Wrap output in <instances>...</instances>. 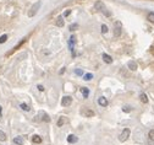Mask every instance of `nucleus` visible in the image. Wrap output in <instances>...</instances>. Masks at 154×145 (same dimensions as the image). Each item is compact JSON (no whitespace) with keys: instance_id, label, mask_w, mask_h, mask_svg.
<instances>
[{"instance_id":"obj_25","label":"nucleus","mask_w":154,"mask_h":145,"mask_svg":"<svg viewBox=\"0 0 154 145\" xmlns=\"http://www.w3.org/2000/svg\"><path fill=\"white\" fill-rule=\"evenodd\" d=\"M75 74H76V75H80V76H81V75H83V71H82L81 69H76V70H75Z\"/></svg>"},{"instance_id":"obj_9","label":"nucleus","mask_w":154,"mask_h":145,"mask_svg":"<svg viewBox=\"0 0 154 145\" xmlns=\"http://www.w3.org/2000/svg\"><path fill=\"white\" fill-rule=\"evenodd\" d=\"M103 60H104L105 63H108V64H111V63H113V58H111L109 54H105V53L103 54Z\"/></svg>"},{"instance_id":"obj_4","label":"nucleus","mask_w":154,"mask_h":145,"mask_svg":"<svg viewBox=\"0 0 154 145\" xmlns=\"http://www.w3.org/2000/svg\"><path fill=\"white\" fill-rule=\"evenodd\" d=\"M128 136H130V129H128V128H126V129H124V130H122V133L120 134V136H119V138H120V141H125Z\"/></svg>"},{"instance_id":"obj_14","label":"nucleus","mask_w":154,"mask_h":145,"mask_svg":"<svg viewBox=\"0 0 154 145\" xmlns=\"http://www.w3.org/2000/svg\"><path fill=\"white\" fill-rule=\"evenodd\" d=\"M32 141L34 143V144H40L42 143V138L39 136V135H33V138H32Z\"/></svg>"},{"instance_id":"obj_8","label":"nucleus","mask_w":154,"mask_h":145,"mask_svg":"<svg viewBox=\"0 0 154 145\" xmlns=\"http://www.w3.org/2000/svg\"><path fill=\"white\" fill-rule=\"evenodd\" d=\"M127 66H128L130 70H133V71L137 69V64H136V61H133V60H130V61L127 63Z\"/></svg>"},{"instance_id":"obj_3","label":"nucleus","mask_w":154,"mask_h":145,"mask_svg":"<svg viewBox=\"0 0 154 145\" xmlns=\"http://www.w3.org/2000/svg\"><path fill=\"white\" fill-rule=\"evenodd\" d=\"M121 30H122V25H121L120 21H117L115 24V27H114V35H115V37H119L121 35Z\"/></svg>"},{"instance_id":"obj_27","label":"nucleus","mask_w":154,"mask_h":145,"mask_svg":"<svg viewBox=\"0 0 154 145\" xmlns=\"http://www.w3.org/2000/svg\"><path fill=\"white\" fill-rule=\"evenodd\" d=\"M149 138H150V140H154V129L149 132Z\"/></svg>"},{"instance_id":"obj_23","label":"nucleus","mask_w":154,"mask_h":145,"mask_svg":"<svg viewBox=\"0 0 154 145\" xmlns=\"http://www.w3.org/2000/svg\"><path fill=\"white\" fill-rule=\"evenodd\" d=\"M64 122H65V117H60V119L58 121V127H61L64 124Z\"/></svg>"},{"instance_id":"obj_24","label":"nucleus","mask_w":154,"mask_h":145,"mask_svg":"<svg viewBox=\"0 0 154 145\" xmlns=\"http://www.w3.org/2000/svg\"><path fill=\"white\" fill-rule=\"evenodd\" d=\"M76 28H77V24H72V25H70V27H68L70 31H76Z\"/></svg>"},{"instance_id":"obj_6","label":"nucleus","mask_w":154,"mask_h":145,"mask_svg":"<svg viewBox=\"0 0 154 145\" xmlns=\"http://www.w3.org/2000/svg\"><path fill=\"white\" fill-rule=\"evenodd\" d=\"M98 103H99L102 107H106V106H108V100H106L105 97H103V96H102V97H99V98H98Z\"/></svg>"},{"instance_id":"obj_29","label":"nucleus","mask_w":154,"mask_h":145,"mask_svg":"<svg viewBox=\"0 0 154 145\" xmlns=\"http://www.w3.org/2000/svg\"><path fill=\"white\" fill-rule=\"evenodd\" d=\"M38 90L39 91H44V86L43 85H38Z\"/></svg>"},{"instance_id":"obj_19","label":"nucleus","mask_w":154,"mask_h":145,"mask_svg":"<svg viewBox=\"0 0 154 145\" xmlns=\"http://www.w3.org/2000/svg\"><path fill=\"white\" fill-rule=\"evenodd\" d=\"M139 98H141V101H142V102H144V103H147V102H148V98H147V96H145L144 94H141V95H139Z\"/></svg>"},{"instance_id":"obj_20","label":"nucleus","mask_w":154,"mask_h":145,"mask_svg":"<svg viewBox=\"0 0 154 145\" xmlns=\"http://www.w3.org/2000/svg\"><path fill=\"white\" fill-rule=\"evenodd\" d=\"M6 39H8V35H3L1 37H0V44H1V43H5Z\"/></svg>"},{"instance_id":"obj_15","label":"nucleus","mask_w":154,"mask_h":145,"mask_svg":"<svg viewBox=\"0 0 154 145\" xmlns=\"http://www.w3.org/2000/svg\"><path fill=\"white\" fill-rule=\"evenodd\" d=\"M39 114L43 117V118H42V121H43V122H50V118H49V116H48L47 113H44V112H40Z\"/></svg>"},{"instance_id":"obj_30","label":"nucleus","mask_w":154,"mask_h":145,"mask_svg":"<svg viewBox=\"0 0 154 145\" xmlns=\"http://www.w3.org/2000/svg\"><path fill=\"white\" fill-rule=\"evenodd\" d=\"M1 114H3V107L0 106V117H1Z\"/></svg>"},{"instance_id":"obj_16","label":"nucleus","mask_w":154,"mask_h":145,"mask_svg":"<svg viewBox=\"0 0 154 145\" xmlns=\"http://www.w3.org/2000/svg\"><path fill=\"white\" fill-rule=\"evenodd\" d=\"M147 20L152 24H154V12H149L148 16H147Z\"/></svg>"},{"instance_id":"obj_26","label":"nucleus","mask_w":154,"mask_h":145,"mask_svg":"<svg viewBox=\"0 0 154 145\" xmlns=\"http://www.w3.org/2000/svg\"><path fill=\"white\" fill-rule=\"evenodd\" d=\"M122 111H124V112H130V111H131V107H130V106H124V107H122Z\"/></svg>"},{"instance_id":"obj_18","label":"nucleus","mask_w":154,"mask_h":145,"mask_svg":"<svg viewBox=\"0 0 154 145\" xmlns=\"http://www.w3.org/2000/svg\"><path fill=\"white\" fill-rule=\"evenodd\" d=\"M5 140H6V134L3 130H0V141H5Z\"/></svg>"},{"instance_id":"obj_11","label":"nucleus","mask_w":154,"mask_h":145,"mask_svg":"<svg viewBox=\"0 0 154 145\" xmlns=\"http://www.w3.org/2000/svg\"><path fill=\"white\" fill-rule=\"evenodd\" d=\"M14 143H15L16 145H22V144H23V138L20 136V135H19V136H15V138H14Z\"/></svg>"},{"instance_id":"obj_13","label":"nucleus","mask_w":154,"mask_h":145,"mask_svg":"<svg viewBox=\"0 0 154 145\" xmlns=\"http://www.w3.org/2000/svg\"><path fill=\"white\" fill-rule=\"evenodd\" d=\"M81 92H82V96H83L85 98H87V97L89 96V90H88L87 87H81Z\"/></svg>"},{"instance_id":"obj_17","label":"nucleus","mask_w":154,"mask_h":145,"mask_svg":"<svg viewBox=\"0 0 154 145\" xmlns=\"http://www.w3.org/2000/svg\"><path fill=\"white\" fill-rule=\"evenodd\" d=\"M83 79H85V80H87V81H89V80H92V79H93V74H91V72H87L86 75H83Z\"/></svg>"},{"instance_id":"obj_28","label":"nucleus","mask_w":154,"mask_h":145,"mask_svg":"<svg viewBox=\"0 0 154 145\" xmlns=\"http://www.w3.org/2000/svg\"><path fill=\"white\" fill-rule=\"evenodd\" d=\"M70 14H71V10H66V11L64 12V17H67Z\"/></svg>"},{"instance_id":"obj_21","label":"nucleus","mask_w":154,"mask_h":145,"mask_svg":"<svg viewBox=\"0 0 154 145\" xmlns=\"http://www.w3.org/2000/svg\"><path fill=\"white\" fill-rule=\"evenodd\" d=\"M102 33H103V35L108 33V26H106V25H102Z\"/></svg>"},{"instance_id":"obj_2","label":"nucleus","mask_w":154,"mask_h":145,"mask_svg":"<svg viewBox=\"0 0 154 145\" xmlns=\"http://www.w3.org/2000/svg\"><path fill=\"white\" fill-rule=\"evenodd\" d=\"M39 8H40V1H38V3H36L32 8H31V10L28 11V17H33L37 12H38V10H39Z\"/></svg>"},{"instance_id":"obj_7","label":"nucleus","mask_w":154,"mask_h":145,"mask_svg":"<svg viewBox=\"0 0 154 145\" xmlns=\"http://www.w3.org/2000/svg\"><path fill=\"white\" fill-rule=\"evenodd\" d=\"M77 140H78V138H77L76 135H73V134H70V135L67 136V141H68V143H71V144L77 143Z\"/></svg>"},{"instance_id":"obj_5","label":"nucleus","mask_w":154,"mask_h":145,"mask_svg":"<svg viewBox=\"0 0 154 145\" xmlns=\"http://www.w3.org/2000/svg\"><path fill=\"white\" fill-rule=\"evenodd\" d=\"M72 103V97L71 96H65L64 98H62V101H61V105L64 106V107H67V106H70Z\"/></svg>"},{"instance_id":"obj_10","label":"nucleus","mask_w":154,"mask_h":145,"mask_svg":"<svg viewBox=\"0 0 154 145\" xmlns=\"http://www.w3.org/2000/svg\"><path fill=\"white\" fill-rule=\"evenodd\" d=\"M82 114L86 116V117H93L94 116V112L91 111V109H82Z\"/></svg>"},{"instance_id":"obj_12","label":"nucleus","mask_w":154,"mask_h":145,"mask_svg":"<svg viewBox=\"0 0 154 145\" xmlns=\"http://www.w3.org/2000/svg\"><path fill=\"white\" fill-rule=\"evenodd\" d=\"M64 24H65V22H64V17H62V16H59V17L56 19V26H58V27H62Z\"/></svg>"},{"instance_id":"obj_22","label":"nucleus","mask_w":154,"mask_h":145,"mask_svg":"<svg viewBox=\"0 0 154 145\" xmlns=\"http://www.w3.org/2000/svg\"><path fill=\"white\" fill-rule=\"evenodd\" d=\"M20 107H21L23 111H29V106H27L26 103H21V105H20Z\"/></svg>"},{"instance_id":"obj_1","label":"nucleus","mask_w":154,"mask_h":145,"mask_svg":"<svg viewBox=\"0 0 154 145\" xmlns=\"http://www.w3.org/2000/svg\"><path fill=\"white\" fill-rule=\"evenodd\" d=\"M94 8H96L98 11H100L102 14H104L105 16H108V17L111 15V14H110V11L105 8V5H104L102 1H97V3H96V5H94Z\"/></svg>"}]
</instances>
